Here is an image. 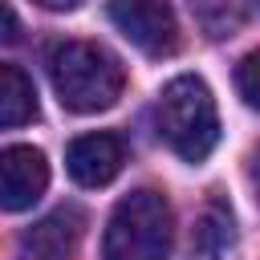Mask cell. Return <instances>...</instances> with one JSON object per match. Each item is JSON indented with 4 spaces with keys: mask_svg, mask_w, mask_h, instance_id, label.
Masks as SVG:
<instances>
[{
    "mask_svg": "<svg viewBox=\"0 0 260 260\" xmlns=\"http://www.w3.org/2000/svg\"><path fill=\"white\" fill-rule=\"evenodd\" d=\"M232 244H236V223H232L228 203L219 199L203 203V211L195 215L191 240H187V260H228Z\"/></svg>",
    "mask_w": 260,
    "mask_h": 260,
    "instance_id": "obj_8",
    "label": "cell"
},
{
    "mask_svg": "<svg viewBox=\"0 0 260 260\" xmlns=\"http://www.w3.org/2000/svg\"><path fill=\"white\" fill-rule=\"evenodd\" d=\"M41 8H49V12H69V8H77L81 0H37Z\"/></svg>",
    "mask_w": 260,
    "mask_h": 260,
    "instance_id": "obj_13",
    "label": "cell"
},
{
    "mask_svg": "<svg viewBox=\"0 0 260 260\" xmlns=\"http://www.w3.org/2000/svg\"><path fill=\"white\" fill-rule=\"evenodd\" d=\"M154 122L162 142L183 158V162H203L215 142H219V114H215V98L207 89L203 77H175L162 85L158 106H154Z\"/></svg>",
    "mask_w": 260,
    "mask_h": 260,
    "instance_id": "obj_2",
    "label": "cell"
},
{
    "mask_svg": "<svg viewBox=\"0 0 260 260\" xmlns=\"http://www.w3.org/2000/svg\"><path fill=\"white\" fill-rule=\"evenodd\" d=\"M49 187V162L37 146L0 150V211H28Z\"/></svg>",
    "mask_w": 260,
    "mask_h": 260,
    "instance_id": "obj_5",
    "label": "cell"
},
{
    "mask_svg": "<svg viewBox=\"0 0 260 260\" xmlns=\"http://www.w3.org/2000/svg\"><path fill=\"white\" fill-rule=\"evenodd\" d=\"M195 20L203 24L207 37H232L244 20V4L240 0H191Z\"/></svg>",
    "mask_w": 260,
    "mask_h": 260,
    "instance_id": "obj_10",
    "label": "cell"
},
{
    "mask_svg": "<svg viewBox=\"0 0 260 260\" xmlns=\"http://www.w3.org/2000/svg\"><path fill=\"white\" fill-rule=\"evenodd\" d=\"M49 77L65 110L73 114H98L110 110L122 98L126 69L122 61L93 41H65L49 53Z\"/></svg>",
    "mask_w": 260,
    "mask_h": 260,
    "instance_id": "obj_1",
    "label": "cell"
},
{
    "mask_svg": "<svg viewBox=\"0 0 260 260\" xmlns=\"http://www.w3.org/2000/svg\"><path fill=\"white\" fill-rule=\"evenodd\" d=\"M16 32H20V24H16V12L0 0V45H8V41H16Z\"/></svg>",
    "mask_w": 260,
    "mask_h": 260,
    "instance_id": "obj_12",
    "label": "cell"
},
{
    "mask_svg": "<svg viewBox=\"0 0 260 260\" xmlns=\"http://www.w3.org/2000/svg\"><path fill=\"white\" fill-rule=\"evenodd\" d=\"M77 236H81V215L73 207H57L53 215H45L20 236L16 260H69L77 248Z\"/></svg>",
    "mask_w": 260,
    "mask_h": 260,
    "instance_id": "obj_7",
    "label": "cell"
},
{
    "mask_svg": "<svg viewBox=\"0 0 260 260\" xmlns=\"http://www.w3.org/2000/svg\"><path fill=\"white\" fill-rule=\"evenodd\" d=\"M37 114V89L24 69L0 65V126H24Z\"/></svg>",
    "mask_w": 260,
    "mask_h": 260,
    "instance_id": "obj_9",
    "label": "cell"
},
{
    "mask_svg": "<svg viewBox=\"0 0 260 260\" xmlns=\"http://www.w3.org/2000/svg\"><path fill=\"white\" fill-rule=\"evenodd\" d=\"M122 162H126V146L118 134H106V130L81 134L65 150V167H69L73 183H81V187H106L122 171Z\"/></svg>",
    "mask_w": 260,
    "mask_h": 260,
    "instance_id": "obj_6",
    "label": "cell"
},
{
    "mask_svg": "<svg viewBox=\"0 0 260 260\" xmlns=\"http://www.w3.org/2000/svg\"><path fill=\"white\" fill-rule=\"evenodd\" d=\"M110 20L146 57H171L179 49V20L171 0H110Z\"/></svg>",
    "mask_w": 260,
    "mask_h": 260,
    "instance_id": "obj_4",
    "label": "cell"
},
{
    "mask_svg": "<svg viewBox=\"0 0 260 260\" xmlns=\"http://www.w3.org/2000/svg\"><path fill=\"white\" fill-rule=\"evenodd\" d=\"M236 89H240V98H244L252 110H260V49L248 53V57L236 65Z\"/></svg>",
    "mask_w": 260,
    "mask_h": 260,
    "instance_id": "obj_11",
    "label": "cell"
},
{
    "mask_svg": "<svg viewBox=\"0 0 260 260\" xmlns=\"http://www.w3.org/2000/svg\"><path fill=\"white\" fill-rule=\"evenodd\" d=\"M171 240H175V219L167 195L142 187L118 199L102 236V260H167Z\"/></svg>",
    "mask_w": 260,
    "mask_h": 260,
    "instance_id": "obj_3",
    "label": "cell"
},
{
    "mask_svg": "<svg viewBox=\"0 0 260 260\" xmlns=\"http://www.w3.org/2000/svg\"><path fill=\"white\" fill-rule=\"evenodd\" d=\"M248 179H252V187H256V195H260V150H256L252 162H248Z\"/></svg>",
    "mask_w": 260,
    "mask_h": 260,
    "instance_id": "obj_14",
    "label": "cell"
}]
</instances>
